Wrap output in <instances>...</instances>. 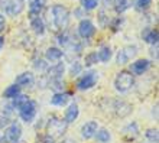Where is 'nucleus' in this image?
Segmentation results:
<instances>
[{"mask_svg": "<svg viewBox=\"0 0 159 143\" xmlns=\"http://www.w3.org/2000/svg\"><path fill=\"white\" fill-rule=\"evenodd\" d=\"M7 124H9V120L6 117L0 118V129H2V127H4V126H7Z\"/></svg>", "mask_w": 159, "mask_h": 143, "instance_id": "obj_33", "label": "nucleus"}, {"mask_svg": "<svg viewBox=\"0 0 159 143\" xmlns=\"http://www.w3.org/2000/svg\"><path fill=\"white\" fill-rule=\"evenodd\" d=\"M81 6L85 10H93L98 6V0H81Z\"/></svg>", "mask_w": 159, "mask_h": 143, "instance_id": "obj_28", "label": "nucleus"}, {"mask_svg": "<svg viewBox=\"0 0 159 143\" xmlns=\"http://www.w3.org/2000/svg\"><path fill=\"white\" fill-rule=\"evenodd\" d=\"M52 15V23L57 30H64L70 23V12L62 4H54L51 9Z\"/></svg>", "mask_w": 159, "mask_h": 143, "instance_id": "obj_1", "label": "nucleus"}, {"mask_svg": "<svg viewBox=\"0 0 159 143\" xmlns=\"http://www.w3.org/2000/svg\"><path fill=\"white\" fill-rule=\"evenodd\" d=\"M42 143H54L52 140H45V142H42Z\"/></svg>", "mask_w": 159, "mask_h": 143, "instance_id": "obj_35", "label": "nucleus"}, {"mask_svg": "<svg viewBox=\"0 0 159 143\" xmlns=\"http://www.w3.org/2000/svg\"><path fill=\"white\" fill-rule=\"evenodd\" d=\"M64 69H65V67H64L62 62H59V64H57V65H54V67H51L49 69H48L49 78L51 80H61V78H62V74H64Z\"/></svg>", "mask_w": 159, "mask_h": 143, "instance_id": "obj_20", "label": "nucleus"}, {"mask_svg": "<svg viewBox=\"0 0 159 143\" xmlns=\"http://www.w3.org/2000/svg\"><path fill=\"white\" fill-rule=\"evenodd\" d=\"M97 80H98V75H97L96 71H87L85 74H83V75L78 78V81H77V88L81 90V91L90 90L97 84Z\"/></svg>", "mask_w": 159, "mask_h": 143, "instance_id": "obj_3", "label": "nucleus"}, {"mask_svg": "<svg viewBox=\"0 0 159 143\" xmlns=\"http://www.w3.org/2000/svg\"><path fill=\"white\" fill-rule=\"evenodd\" d=\"M20 94V87L16 84H13V85H9L7 88L3 91V97L4 98H9V100H13L16 96H19Z\"/></svg>", "mask_w": 159, "mask_h": 143, "instance_id": "obj_23", "label": "nucleus"}, {"mask_svg": "<svg viewBox=\"0 0 159 143\" xmlns=\"http://www.w3.org/2000/svg\"><path fill=\"white\" fill-rule=\"evenodd\" d=\"M81 71H83V65L80 62H74L71 65V68H70V74H71L72 77L78 75V74H81Z\"/></svg>", "mask_w": 159, "mask_h": 143, "instance_id": "obj_31", "label": "nucleus"}, {"mask_svg": "<svg viewBox=\"0 0 159 143\" xmlns=\"http://www.w3.org/2000/svg\"><path fill=\"white\" fill-rule=\"evenodd\" d=\"M106 3L111 4L116 13H123L129 7V0H106Z\"/></svg>", "mask_w": 159, "mask_h": 143, "instance_id": "obj_22", "label": "nucleus"}, {"mask_svg": "<svg viewBox=\"0 0 159 143\" xmlns=\"http://www.w3.org/2000/svg\"><path fill=\"white\" fill-rule=\"evenodd\" d=\"M121 133H123V136H126L127 139H136L139 135V127H138V123H129L127 126L123 127V130H121Z\"/></svg>", "mask_w": 159, "mask_h": 143, "instance_id": "obj_17", "label": "nucleus"}, {"mask_svg": "<svg viewBox=\"0 0 159 143\" xmlns=\"http://www.w3.org/2000/svg\"><path fill=\"white\" fill-rule=\"evenodd\" d=\"M94 137L97 139V142H100V143H106V142H109L111 136H110L109 130H106V129H100V130H97V132H96V135H94Z\"/></svg>", "mask_w": 159, "mask_h": 143, "instance_id": "obj_25", "label": "nucleus"}, {"mask_svg": "<svg viewBox=\"0 0 159 143\" xmlns=\"http://www.w3.org/2000/svg\"><path fill=\"white\" fill-rule=\"evenodd\" d=\"M78 114H80V107L77 103H72V104L68 105V109L65 110V116H64V122L65 123H72L75 122L78 118Z\"/></svg>", "mask_w": 159, "mask_h": 143, "instance_id": "obj_13", "label": "nucleus"}, {"mask_svg": "<svg viewBox=\"0 0 159 143\" xmlns=\"http://www.w3.org/2000/svg\"><path fill=\"white\" fill-rule=\"evenodd\" d=\"M46 4V0H32L29 4V17L34 19V17H38L41 15V12L43 10Z\"/></svg>", "mask_w": 159, "mask_h": 143, "instance_id": "obj_12", "label": "nucleus"}, {"mask_svg": "<svg viewBox=\"0 0 159 143\" xmlns=\"http://www.w3.org/2000/svg\"><path fill=\"white\" fill-rule=\"evenodd\" d=\"M96 34V26L90 19H83L78 25V35L83 39H90Z\"/></svg>", "mask_w": 159, "mask_h": 143, "instance_id": "obj_6", "label": "nucleus"}, {"mask_svg": "<svg viewBox=\"0 0 159 143\" xmlns=\"http://www.w3.org/2000/svg\"><path fill=\"white\" fill-rule=\"evenodd\" d=\"M142 38L145 42L151 43V45H158V39H159V32L158 29H152V28H146L142 32Z\"/></svg>", "mask_w": 159, "mask_h": 143, "instance_id": "obj_15", "label": "nucleus"}, {"mask_svg": "<svg viewBox=\"0 0 159 143\" xmlns=\"http://www.w3.org/2000/svg\"><path fill=\"white\" fill-rule=\"evenodd\" d=\"M145 136H146V139L151 140L152 143H158V130H156V129H149V130H146Z\"/></svg>", "mask_w": 159, "mask_h": 143, "instance_id": "obj_29", "label": "nucleus"}, {"mask_svg": "<svg viewBox=\"0 0 159 143\" xmlns=\"http://www.w3.org/2000/svg\"><path fill=\"white\" fill-rule=\"evenodd\" d=\"M114 110H116V114L120 116V117H126L132 113V105L126 101H116L114 104Z\"/></svg>", "mask_w": 159, "mask_h": 143, "instance_id": "obj_16", "label": "nucleus"}, {"mask_svg": "<svg viewBox=\"0 0 159 143\" xmlns=\"http://www.w3.org/2000/svg\"><path fill=\"white\" fill-rule=\"evenodd\" d=\"M4 26H6V20H4V16L0 13V34L4 30Z\"/></svg>", "mask_w": 159, "mask_h": 143, "instance_id": "obj_32", "label": "nucleus"}, {"mask_svg": "<svg viewBox=\"0 0 159 143\" xmlns=\"http://www.w3.org/2000/svg\"><path fill=\"white\" fill-rule=\"evenodd\" d=\"M28 100H29V97H28V96H22V94H19V96H16L15 98H13L12 105L15 107V109L19 110V109H20L22 105L25 104V103H26Z\"/></svg>", "mask_w": 159, "mask_h": 143, "instance_id": "obj_27", "label": "nucleus"}, {"mask_svg": "<svg viewBox=\"0 0 159 143\" xmlns=\"http://www.w3.org/2000/svg\"><path fill=\"white\" fill-rule=\"evenodd\" d=\"M134 84L133 74H130L129 71H120L114 78V88L120 91V93H126L129 91Z\"/></svg>", "mask_w": 159, "mask_h": 143, "instance_id": "obj_2", "label": "nucleus"}, {"mask_svg": "<svg viewBox=\"0 0 159 143\" xmlns=\"http://www.w3.org/2000/svg\"><path fill=\"white\" fill-rule=\"evenodd\" d=\"M22 136V127L19 123H10L9 127L6 129V133H4V139L10 143H16L17 140L20 139Z\"/></svg>", "mask_w": 159, "mask_h": 143, "instance_id": "obj_9", "label": "nucleus"}, {"mask_svg": "<svg viewBox=\"0 0 159 143\" xmlns=\"http://www.w3.org/2000/svg\"><path fill=\"white\" fill-rule=\"evenodd\" d=\"M97 58H98V61H101V62L110 61V58H111V48L101 47L100 49H98V52H97Z\"/></svg>", "mask_w": 159, "mask_h": 143, "instance_id": "obj_24", "label": "nucleus"}, {"mask_svg": "<svg viewBox=\"0 0 159 143\" xmlns=\"http://www.w3.org/2000/svg\"><path fill=\"white\" fill-rule=\"evenodd\" d=\"M70 97H71L70 93H57V94L52 96V98H51V104L58 105V107L65 105L68 103V100H70Z\"/></svg>", "mask_w": 159, "mask_h": 143, "instance_id": "obj_18", "label": "nucleus"}, {"mask_svg": "<svg viewBox=\"0 0 159 143\" xmlns=\"http://www.w3.org/2000/svg\"><path fill=\"white\" fill-rule=\"evenodd\" d=\"M17 111H19V116H20V118L23 120V122L30 123L35 118V116H36L38 107H36V103H35L34 100H30V98H29V100L26 101L25 104L22 105Z\"/></svg>", "mask_w": 159, "mask_h": 143, "instance_id": "obj_4", "label": "nucleus"}, {"mask_svg": "<svg viewBox=\"0 0 159 143\" xmlns=\"http://www.w3.org/2000/svg\"><path fill=\"white\" fill-rule=\"evenodd\" d=\"M136 54H138V48L134 47V45H127V47H125L123 49H120L117 52L116 62H117L119 65H125V64L130 62V61L136 56Z\"/></svg>", "mask_w": 159, "mask_h": 143, "instance_id": "obj_5", "label": "nucleus"}, {"mask_svg": "<svg viewBox=\"0 0 159 143\" xmlns=\"http://www.w3.org/2000/svg\"><path fill=\"white\" fill-rule=\"evenodd\" d=\"M97 130H98V124H97V122L91 120V122L84 123L81 126V136L84 139H91V137H94Z\"/></svg>", "mask_w": 159, "mask_h": 143, "instance_id": "obj_11", "label": "nucleus"}, {"mask_svg": "<svg viewBox=\"0 0 159 143\" xmlns=\"http://www.w3.org/2000/svg\"><path fill=\"white\" fill-rule=\"evenodd\" d=\"M3 45H4V38H3V36H0V51H2Z\"/></svg>", "mask_w": 159, "mask_h": 143, "instance_id": "obj_34", "label": "nucleus"}, {"mask_svg": "<svg viewBox=\"0 0 159 143\" xmlns=\"http://www.w3.org/2000/svg\"><path fill=\"white\" fill-rule=\"evenodd\" d=\"M30 28L36 35H43L45 32V22L42 20V17H34L30 19Z\"/></svg>", "mask_w": 159, "mask_h": 143, "instance_id": "obj_21", "label": "nucleus"}, {"mask_svg": "<svg viewBox=\"0 0 159 143\" xmlns=\"http://www.w3.org/2000/svg\"><path fill=\"white\" fill-rule=\"evenodd\" d=\"M62 51L59 49V48L57 47H51L46 49L45 52V58L48 59V61H51V62H55V61H59V59L62 58Z\"/></svg>", "mask_w": 159, "mask_h": 143, "instance_id": "obj_19", "label": "nucleus"}, {"mask_svg": "<svg viewBox=\"0 0 159 143\" xmlns=\"http://www.w3.org/2000/svg\"><path fill=\"white\" fill-rule=\"evenodd\" d=\"M34 81H35V77L32 72H22V74H19L16 77L15 84L19 85V87H29V85L34 84Z\"/></svg>", "mask_w": 159, "mask_h": 143, "instance_id": "obj_14", "label": "nucleus"}, {"mask_svg": "<svg viewBox=\"0 0 159 143\" xmlns=\"http://www.w3.org/2000/svg\"><path fill=\"white\" fill-rule=\"evenodd\" d=\"M152 4V0H134V9L136 10H139V12H143V10H146V9H149V6Z\"/></svg>", "mask_w": 159, "mask_h": 143, "instance_id": "obj_26", "label": "nucleus"}, {"mask_svg": "<svg viewBox=\"0 0 159 143\" xmlns=\"http://www.w3.org/2000/svg\"><path fill=\"white\" fill-rule=\"evenodd\" d=\"M151 68V61L149 59H138L132 62L130 65V74H134V75H142Z\"/></svg>", "mask_w": 159, "mask_h": 143, "instance_id": "obj_10", "label": "nucleus"}, {"mask_svg": "<svg viewBox=\"0 0 159 143\" xmlns=\"http://www.w3.org/2000/svg\"><path fill=\"white\" fill-rule=\"evenodd\" d=\"M65 127H67V123L59 120V118H52L49 123H48V135L51 137H58L65 132Z\"/></svg>", "mask_w": 159, "mask_h": 143, "instance_id": "obj_8", "label": "nucleus"}, {"mask_svg": "<svg viewBox=\"0 0 159 143\" xmlns=\"http://www.w3.org/2000/svg\"><path fill=\"white\" fill-rule=\"evenodd\" d=\"M2 6H3L4 13L9 16H17L23 10L22 0H4V3Z\"/></svg>", "mask_w": 159, "mask_h": 143, "instance_id": "obj_7", "label": "nucleus"}, {"mask_svg": "<svg viewBox=\"0 0 159 143\" xmlns=\"http://www.w3.org/2000/svg\"><path fill=\"white\" fill-rule=\"evenodd\" d=\"M97 61H98V58H97V52H91V54L85 55V59H84V62H85L87 67H91L93 64H96Z\"/></svg>", "mask_w": 159, "mask_h": 143, "instance_id": "obj_30", "label": "nucleus"}]
</instances>
